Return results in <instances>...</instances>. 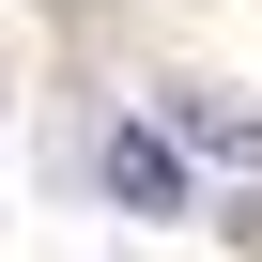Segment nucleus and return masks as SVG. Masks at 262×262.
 Wrapping results in <instances>:
<instances>
[{
    "label": "nucleus",
    "mask_w": 262,
    "mask_h": 262,
    "mask_svg": "<svg viewBox=\"0 0 262 262\" xmlns=\"http://www.w3.org/2000/svg\"><path fill=\"white\" fill-rule=\"evenodd\" d=\"M93 170H108L123 216H185V139H155V123H108V155H93Z\"/></svg>",
    "instance_id": "obj_1"
},
{
    "label": "nucleus",
    "mask_w": 262,
    "mask_h": 262,
    "mask_svg": "<svg viewBox=\"0 0 262 262\" xmlns=\"http://www.w3.org/2000/svg\"><path fill=\"white\" fill-rule=\"evenodd\" d=\"M185 139L231 155V170H262V108H216V93H201V108H185Z\"/></svg>",
    "instance_id": "obj_2"
},
{
    "label": "nucleus",
    "mask_w": 262,
    "mask_h": 262,
    "mask_svg": "<svg viewBox=\"0 0 262 262\" xmlns=\"http://www.w3.org/2000/svg\"><path fill=\"white\" fill-rule=\"evenodd\" d=\"M216 231H231V247H247V262H262V185H247V201H231V216H216Z\"/></svg>",
    "instance_id": "obj_3"
}]
</instances>
